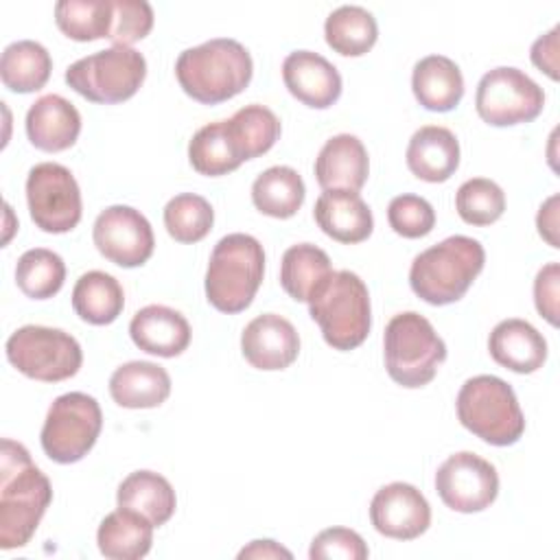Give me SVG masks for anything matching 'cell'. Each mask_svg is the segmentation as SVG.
<instances>
[{
  "label": "cell",
  "instance_id": "obj_17",
  "mask_svg": "<svg viewBox=\"0 0 560 560\" xmlns=\"http://www.w3.org/2000/svg\"><path fill=\"white\" fill-rule=\"evenodd\" d=\"M282 81L291 96L313 109H326L341 96L339 70L313 50L289 52L282 61Z\"/></svg>",
  "mask_w": 560,
  "mask_h": 560
},
{
  "label": "cell",
  "instance_id": "obj_13",
  "mask_svg": "<svg viewBox=\"0 0 560 560\" xmlns=\"http://www.w3.org/2000/svg\"><path fill=\"white\" fill-rule=\"evenodd\" d=\"M435 490L446 508L472 514L494 503L499 494V475L488 459L470 451H459L440 464L435 472Z\"/></svg>",
  "mask_w": 560,
  "mask_h": 560
},
{
  "label": "cell",
  "instance_id": "obj_43",
  "mask_svg": "<svg viewBox=\"0 0 560 560\" xmlns=\"http://www.w3.org/2000/svg\"><path fill=\"white\" fill-rule=\"evenodd\" d=\"M558 33H560V26H553L547 35H540L532 44V52H529L532 63L553 81H558Z\"/></svg>",
  "mask_w": 560,
  "mask_h": 560
},
{
  "label": "cell",
  "instance_id": "obj_6",
  "mask_svg": "<svg viewBox=\"0 0 560 560\" xmlns=\"http://www.w3.org/2000/svg\"><path fill=\"white\" fill-rule=\"evenodd\" d=\"M308 313L317 322L324 341L343 352L359 348L372 328L368 287L348 269L332 271L328 282L311 298Z\"/></svg>",
  "mask_w": 560,
  "mask_h": 560
},
{
  "label": "cell",
  "instance_id": "obj_22",
  "mask_svg": "<svg viewBox=\"0 0 560 560\" xmlns=\"http://www.w3.org/2000/svg\"><path fill=\"white\" fill-rule=\"evenodd\" d=\"M488 350L499 365L516 374H532L547 361L545 337L529 322L518 317L503 319L492 328Z\"/></svg>",
  "mask_w": 560,
  "mask_h": 560
},
{
  "label": "cell",
  "instance_id": "obj_3",
  "mask_svg": "<svg viewBox=\"0 0 560 560\" xmlns=\"http://www.w3.org/2000/svg\"><path fill=\"white\" fill-rule=\"evenodd\" d=\"M486 262L483 245L464 234L448 236L420 252L409 267L411 291L433 306L464 298Z\"/></svg>",
  "mask_w": 560,
  "mask_h": 560
},
{
  "label": "cell",
  "instance_id": "obj_36",
  "mask_svg": "<svg viewBox=\"0 0 560 560\" xmlns=\"http://www.w3.org/2000/svg\"><path fill=\"white\" fill-rule=\"evenodd\" d=\"M66 280V265L59 254L46 247H33L18 258L15 282L31 300H48L57 295Z\"/></svg>",
  "mask_w": 560,
  "mask_h": 560
},
{
  "label": "cell",
  "instance_id": "obj_20",
  "mask_svg": "<svg viewBox=\"0 0 560 560\" xmlns=\"http://www.w3.org/2000/svg\"><path fill=\"white\" fill-rule=\"evenodd\" d=\"M129 335L142 352L173 359L188 348L190 324L171 306L149 304L131 317Z\"/></svg>",
  "mask_w": 560,
  "mask_h": 560
},
{
  "label": "cell",
  "instance_id": "obj_24",
  "mask_svg": "<svg viewBox=\"0 0 560 560\" xmlns=\"http://www.w3.org/2000/svg\"><path fill=\"white\" fill-rule=\"evenodd\" d=\"M109 394L125 409H153L168 398L171 376L153 361H129L112 372Z\"/></svg>",
  "mask_w": 560,
  "mask_h": 560
},
{
  "label": "cell",
  "instance_id": "obj_10",
  "mask_svg": "<svg viewBox=\"0 0 560 560\" xmlns=\"http://www.w3.org/2000/svg\"><path fill=\"white\" fill-rule=\"evenodd\" d=\"M103 429L101 405L83 392H68L52 400L42 427V448L57 464L83 459Z\"/></svg>",
  "mask_w": 560,
  "mask_h": 560
},
{
  "label": "cell",
  "instance_id": "obj_31",
  "mask_svg": "<svg viewBox=\"0 0 560 560\" xmlns=\"http://www.w3.org/2000/svg\"><path fill=\"white\" fill-rule=\"evenodd\" d=\"M125 306V293L120 282L105 271L83 273L72 289L74 313L94 326H105L118 319Z\"/></svg>",
  "mask_w": 560,
  "mask_h": 560
},
{
  "label": "cell",
  "instance_id": "obj_32",
  "mask_svg": "<svg viewBox=\"0 0 560 560\" xmlns=\"http://www.w3.org/2000/svg\"><path fill=\"white\" fill-rule=\"evenodd\" d=\"M326 44L343 57L365 55L378 37L374 15L359 4H341L324 22Z\"/></svg>",
  "mask_w": 560,
  "mask_h": 560
},
{
  "label": "cell",
  "instance_id": "obj_45",
  "mask_svg": "<svg viewBox=\"0 0 560 560\" xmlns=\"http://www.w3.org/2000/svg\"><path fill=\"white\" fill-rule=\"evenodd\" d=\"M245 558H287L291 560L293 553L289 549H284L280 542L271 540V538H262V540H252L247 547H243L238 551V560Z\"/></svg>",
  "mask_w": 560,
  "mask_h": 560
},
{
  "label": "cell",
  "instance_id": "obj_30",
  "mask_svg": "<svg viewBox=\"0 0 560 560\" xmlns=\"http://www.w3.org/2000/svg\"><path fill=\"white\" fill-rule=\"evenodd\" d=\"M50 52L33 39H18L9 44L0 59V79L4 88L18 94L37 92L50 79Z\"/></svg>",
  "mask_w": 560,
  "mask_h": 560
},
{
  "label": "cell",
  "instance_id": "obj_19",
  "mask_svg": "<svg viewBox=\"0 0 560 560\" xmlns=\"http://www.w3.org/2000/svg\"><path fill=\"white\" fill-rule=\"evenodd\" d=\"M24 125L35 149L57 153L77 142L81 133V114L68 98L44 94L28 107Z\"/></svg>",
  "mask_w": 560,
  "mask_h": 560
},
{
  "label": "cell",
  "instance_id": "obj_21",
  "mask_svg": "<svg viewBox=\"0 0 560 560\" xmlns=\"http://www.w3.org/2000/svg\"><path fill=\"white\" fill-rule=\"evenodd\" d=\"M313 217L326 236L346 245L365 241L374 230L370 206L352 190H324L315 201Z\"/></svg>",
  "mask_w": 560,
  "mask_h": 560
},
{
  "label": "cell",
  "instance_id": "obj_8",
  "mask_svg": "<svg viewBox=\"0 0 560 560\" xmlns=\"http://www.w3.org/2000/svg\"><path fill=\"white\" fill-rule=\"evenodd\" d=\"M147 77V59L136 48L112 46L66 68V83L90 103L114 105L131 98Z\"/></svg>",
  "mask_w": 560,
  "mask_h": 560
},
{
  "label": "cell",
  "instance_id": "obj_29",
  "mask_svg": "<svg viewBox=\"0 0 560 560\" xmlns=\"http://www.w3.org/2000/svg\"><path fill=\"white\" fill-rule=\"evenodd\" d=\"M306 197L302 175L291 166H269L252 184V201L258 212L273 219L293 217Z\"/></svg>",
  "mask_w": 560,
  "mask_h": 560
},
{
  "label": "cell",
  "instance_id": "obj_15",
  "mask_svg": "<svg viewBox=\"0 0 560 560\" xmlns=\"http://www.w3.org/2000/svg\"><path fill=\"white\" fill-rule=\"evenodd\" d=\"M370 521L387 538L413 540L429 529L431 508L416 486L394 481L378 488L372 497Z\"/></svg>",
  "mask_w": 560,
  "mask_h": 560
},
{
  "label": "cell",
  "instance_id": "obj_7",
  "mask_svg": "<svg viewBox=\"0 0 560 560\" xmlns=\"http://www.w3.org/2000/svg\"><path fill=\"white\" fill-rule=\"evenodd\" d=\"M462 427L492 446H510L525 433V416L514 389L499 376L468 378L455 400Z\"/></svg>",
  "mask_w": 560,
  "mask_h": 560
},
{
  "label": "cell",
  "instance_id": "obj_26",
  "mask_svg": "<svg viewBox=\"0 0 560 560\" xmlns=\"http://www.w3.org/2000/svg\"><path fill=\"white\" fill-rule=\"evenodd\" d=\"M96 542L109 560L144 558L153 545V523L129 508H118L101 521Z\"/></svg>",
  "mask_w": 560,
  "mask_h": 560
},
{
  "label": "cell",
  "instance_id": "obj_35",
  "mask_svg": "<svg viewBox=\"0 0 560 560\" xmlns=\"http://www.w3.org/2000/svg\"><path fill=\"white\" fill-rule=\"evenodd\" d=\"M59 31L74 42H94L109 37L114 24L112 0H59L55 4Z\"/></svg>",
  "mask_w": 560,
  "mask_h": 560
},
{
  "label": "cell",
  "instance_id": "obj_40",
  "mask_svg": "<svg viewBox=\"0 0 560 560\" xmlns=\"http://www.w3.org/2000/svg\"><path fill=\"white\" fill-rule=\"evenodd\" d=\"M153 28V9L144 0H114V24L109 42L127 46L144 39Z\"/></svg>",
  "mask_w": 560,
  "mask_h": 560
},
{
  "label": "cell",
  "instance_id": "obj_28",
  "mask_svg": "<svg viewBox=\"0 0 560 560\" xmlns=\"http://www.w3.org/2000/svg\"><path fill=\"white\" fill-rule=\"evenodd\" d=\"M332 276L330 258L313 243L291 245L280 260V284L295 302H311V298Z\"/></svg>",
  "mask_w": 560,
  "mask_h": 560
},
{
  "label": "cell",
  "instance_id": "obj_12",
  "mask_svg": "<svg viewBox=\"0 0 560 560\" xmlns=\"http://www.w3.org/2000/svg\"><path fill=\"white\" fill-rule=\"evenodd\" d=\"M26 203L33 223L48 234H63L81 221V190L63 164L39 162L26 177Z\"/></svg>",
  "mask_w": 560,
  "mask_h": 560
},
{
  "label": "cell",
  "instance_id": "obj_38",
  "mask_svg": "<svg viewBox=\"0 0 560 560\" xmlns=\"http://www.w3.org/2000/svg\"><path fill=\"white\" fill-rule=\"evenodd\" d=\"M455 210L468 225H490L505 210V192L501 186L486 177L466 179L455 195Z\"/></svg>",
  "mask_w": 560,
  "mask_h": 560
},
{
  "label": "cell",
  "instance_id": "obj_39",
  "mask_svg": "<svg viewBox=\"0 0 560 560\" xmlns=\"http://www.w3.org/2000/svg\"><path fill=\"white\" fill-rule=\"evenodd\" d=\"M389 228L405 238L427 236L435 225L433 206L420 195H398L387 206Z\"/></svg>",
  "mask_w": 560,
  "mask_h": 560
},
{
  "label": "cell",
  "instance_id": "obj_16",
  "mask_svg": "<svg viewBox=\"0 0 560 560\" xmlns=\"http://www.w3.org/2000/svg\"><path fill=\"white\" fill-rule=\"evenodd\" d=\"M241 352L256 370H284L300 354V335L287 317L262 313L243 328Z\"/></svg>",
  "mask_w": 560,
  "mask_h": 560
},
{
  "label": "cell",
  "instance_id": "obj_25",
  "mask_svg": "<svg viewBox=\"0 0 560 560\" xmlns=\"http://www.w3.org/2000/svg\"><path fill=\"white\" fill-rule=\"evenodd\" d=\"M411 90L424 109L451 112L464 96V77L453 59L444 55H427L413 66Z\"/></svg>",
  "mask_w": 560,
  "mask_h": 560
},
{
  "label": "cell",
  "instance_id": "obj_14",
  "mask_svg": "<svg viewBox=\"0 0 560 560\" xmlns=\"http://www.w3.org/2000/svg\"><path fill=\"white\" fill-rule=\"evenodd\" d=\"M92 241L101 256L125 269L144 265L155 247L153 228L147 217L122 203L109 206L96 217Z\"/></svg>",
  "mask_w": 560,
  "mask_h": 560
},
{
  "label": "cell",
  "instance_id": "obj_9",
  "mask_svg": "<svg viewBox=\"0 0 560 560\" xmlns=\"http://www.w3.org/2000/svg\"><path fill=\"white\" fill-rule=\"evenodd\" d=\"M9 363L28 378L42 383H59L74 376L83 363L79 341L50 326H22L7 339Z\"/></svg>",
  "mask_w": 560,
  "mask_h": 560
},
{
  "label": "cell",
  "instance_id": "obj_4",
  "mask_svg": "<svg viewBox=\"0 0 560 560\" xmlns=\"http://www.w3.org/2000/svg\"><path fill=\"white\" fill-rule=\"evenodd\" d=\"M265 276V249L252 234L223 236L208 260L206 298L221 313L245 311Z\"/></svg>",
  "mask_w": 560,
  "mask_h": 560
},
{
  "label": "cell",
  "instance_id": "obj_2",
  "mask_svg": "<svg viewBox=\"0 0 560 560\" xmlns=\"http://www.w3.org/2000/svg\"><path fill=\"white\" fill-rule=\"evenodd\" d=\"M254 74L249 50L230 37H214L186 48L175 61L182 90L203 105H217L241 94Z\"/></svg>",
  "mask_w": 560,
  "mask_h": 560
},
{
  "label": "cell",
  "instance_id": "obj_27",
  "mask_svg": "<svg viewBox=\"0 0 560 560\" xmlns=\"http://www.w3.org/2000/svg\"><path fill=\"white\" fill-rule=\"evenodd\" d=\"M118 508H129L153 523V527L171 521L177 497L171 481L153 470H136L127 475L116 492Z\"/></svg>",
  "mask_w": 560,
  "mask_h": 560
},
{
  "label": "cell",
  "instance_id": "obj_42",
  "mask_svg": "<svg viewBox=\"0 0 560 560\" xmlns=\"http://www.w3.org/2000/svg\"><path fill=\"white\" fill-rule=\"evenodd\" d=\"M558 282L560 267L558 262H547L534 280V304L540 317H545L551 326H558Z\"/></svg>",
  "mask_w": 560,
  "mask_h": 560
},
{
  "label": "cell",
  "instance_id": "obj_18",
  "mask_svg": "<svg viewBox=\"0 0 560 560\" xmlns=\"http://www.w3.org/2000/svg\"><path fill=\"white\" fill-rule=\"evenodd\" d=\"M370 175V158L352 133H337L324 142L315 158V179L324 190L359 192Z\"/></svg>",
  "mask_w": 560,
  "mask_h": 560
},
{
  "label": "cell",
  "instance_id": "obj_33",
  "mask_svg": "<svg viewBox=\"0 0 560 560\" xmlns=\"http://www.w3.org/2000/svg\"><path fill=\"white\" fill-rule=\"evenodd\" d=\"M230 138L238 158L254 160L267 153L276 140L280 138V118L265 105L252 103L234 112L232 118L225 120Z\"/></svg>",
  "mask_w": 560,
  "mask_h": 560
},
{
  "label": "cell",
  "instance_id": "obj_11",
  "mask_svg": "<svg viewBox=\"0 0 560 560\" xmlns=\"http://www.w3.org/2000/svg\"><path fill=\"white\" fill-rule=\"evenodd\" d=\"M542 107V88L518 68H492L477 83L475 109L479 118L492 127L532 122L540 116Z\"/></svg>",
  "mask_w": 560,
  "mask_h": 560
},
{
  "label": "cell",
  "instance_id": "obj_5",
  "mask_svg": "<svg viewBox=\"0 0 560 560\" xmlns=\"http://www.w3.org/2000/svg\"><path fill=\"white\" fill-rule=\"evenodd\" d=\"M383 352L389 378L402 387L418 389L435 378L446 359V343L424 315L405 311L387 322Z\"/></svg>",
  "mask_w": 560,
  "mask_h": 560
},
{
  "label": "cell",
  "instance_id": "obj_44",
  "mask_svg": "<svg viewBox=\"0 0 560 560\" xmlns=\"http://www.w3.org/2000/svg\"><path fill=\"white\" fill-rule=\"evenodd\" d=\"M536 228L538 234L551 245V247H560L558 245V195H551L538 210L536 217Z\"/></svg>",
  "mask_w": 560,
  "mask_h": 560
},
{
  "label": "cell",
  "instance_id": "obj_34",
  "mask_svg": "<svg viewBox=\"0 0 560 560\" xmlns=\"http://www.w3.org/2000/svg\"><path fill=\"white\" fill-rule=\"evenodd\" d=\"M190 166L208 177H219L236 171L243 160L238 158L225 120H214L195 131L188 142Z\"/></svg>",
  "mask_w": 560,
  "mask_h": 560
},
{
  "label": "cell",
  "instance_id": "obj_23",
  "mask_svg": "<svg viewBox=\"0 0 560 560\" xmlns=\"http://www.w3.org/2000/svg\"><path fill=\"white\" fill-rule=\"evenodd\" d=\"M409 171L431 184L446 182L459 166V142L455 133L440 125H424L413 131L407 144Z\"/></svg>",
  "mask_w": 560,
  "mask_h": 560
},
{
  "label": "cell",
  "instance_id": "obj_1",
  "mask_svg": "<svg viewBox=\"0 0 560 560\" xmlns=\"http://www.w3.org/2000/svg\"><path fill=\"white\" fill-rule=\"evenodd\" d=\"M0 459V549L9 551L28 545L52 501V488L20 442L4 438Z\"/></svg>",
  "mask_w": 560,
  "mask_h": 560
},
{
  "label": "cell",
  "instance_id": "obj_37",
  "mask_svg": "<svg viewBox=\"0 0 560 560\" xmlns=\"http://www.w3.org/2000/svg\"><path fill=\"white\" fill-rule=\"evenodd\" d=\"M214 223L210 201L195 192H182L164 206V228L177 243H197L208 236Z\"/></svg>",
  "mask_w": 560,
  "mask_h": 560
},
{
  "label": "cell",
  "instance_id": "obj_41",
  "mask_svg": "<svg viewBox=\"0 0 560 560\" xmlns=\"http://www.w3.org/2000/svg\"><path fill=\"white\" fill-rule=\"evenodd\" d=\"M370 556V549L365 540L348 527H328L322 529L308 549L311 560H365Z\"/></svg>",
  "mask_w": 560,
  "mask_h": 560
}]
</instances>
